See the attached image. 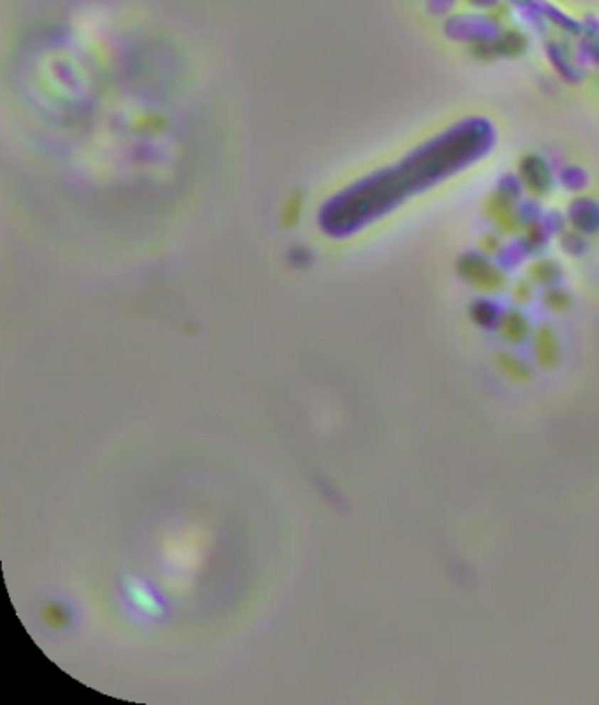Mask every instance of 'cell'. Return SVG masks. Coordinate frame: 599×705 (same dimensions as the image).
Returning <instances> with one entry per match:
<instances>
[{
  "mask_svg": "<svg viewBox=\"0 0 599 705\" xmlns=\"http://www.w3.org/2000/svg\"><path fill=\"white\" fill-rule=\"evenodd\" d=\"M519 174L524 189H526L531 196L534 197L545 196L546 190L550 189L548 169L545 167L543 160L536 159L534 155L526 157V159L520 162Z\"/></svg>",
  "mask_w": 599,
  "mask_h": 705,
  "instance_id": "cell-3",
  "label": "cell"
},
{
  "mask_svg": "<svg viewBox=\"0 0 599 705\" xmlns=\"http://www.w3.org/2000/svg\"><path fill=\"white\" fill-rule=\"evenodd\" d=\"M485 215L492 220V224L504 234H511L520 227L519 216L514 209L510 197L504 194H494L485 202Z\"/></svg>",
  "mask_w": 599,
  "mask_h": 705,
  "instance_id": "cell-2",
  "label": "cell"
},
{
  "mask_svg": "<svg viewBox=\"0 0 599 705\" xmlns=\"http://www.w3.org/2000/svg\"><path fill=\"white\" fill-rule=\"evenodd\" d=\"M543 303H545V305L548 306L550 310L563 311V310H566L568 306H570L571 298L566 291L553 287V288H548V291L545 292V296H543Z\"/></svg>",
  "mask_w": 599,
  "mask_h": 705,
  "instance_id": "cell-6",
  "label": "cell"
},
{
  "mask_svg": "<svg viewBox=\"0 0 599 705\" xmlns=\"http://www.w3.org/2000/svg\"><path fill=\"white\" fill-rule=\"evenodd\" d=\"M527 278L534 283H556V280L559 278V266L550 261H536L527 269Z\"/></svg>",
  "mask_w": 599,
  "mask_h": 705,
  "instance_id": "cell-4",
  "label": "cell"
},
{
  "mask_svg": "<svg viewBox=\"0 0 599 705\" xmlns=\"http://www.w3.org/2000/svg\"><path fill=\"white\" fill-rule=\"evenodd\" d=\"M457 269L467 283L482 292H496L507 283V276L482 255H464Z\"/></svg>",
  "mask_w": 599,
  "mask_h": 705,
  "instance_id": "cell-1",
  "label": "cell"
},
{
  "mask_svg": "<svg viewBox=\"0 0 599 705\" xmlns=\"http://www.w3.org/2000/svg\"><path fill=\"white\" fill-rule=\"evenodd\" d=\"M480 246H482V252L485 255H492L497 249H499V239H497L496 236H485V238H482Z\"/></svg>",
  "mask_w": 599,
  "mask_h": 705,
  "instance_id": "cell-8",
  "label": "cell"
},
{
  "mask_svg": "<svg viewBox=\"0 0 599 705\" xmlns=\"http://www.w3.org/2000/svg\"><path fill=\"white\" fill-rule=\"evenodd\" d=\"M501 331L510 338H520L526 333V322L516 311H508L501 317Z\"/></svg>",
  "mask_w": 599,
  "mask_h": 705,
  "instance_id": "cell-5",
  "label": "cell"
},
{
  "mask_svg": "<svg viewBox=\"0 0 599 705\" xmlns=\"http://www.w3.org/2000/svg\"><path fill=\"white\" fill-rule=\"evenodd\" d=\"M531 282L527 280H519L511 288V296L516 299L519 303H526L531 299Z\"/></svg>",
  "mask_w": 599,
  "mask_h": 705,
  "instance_id": "cell-7",
  "label": "cell"
}]
</instances>
